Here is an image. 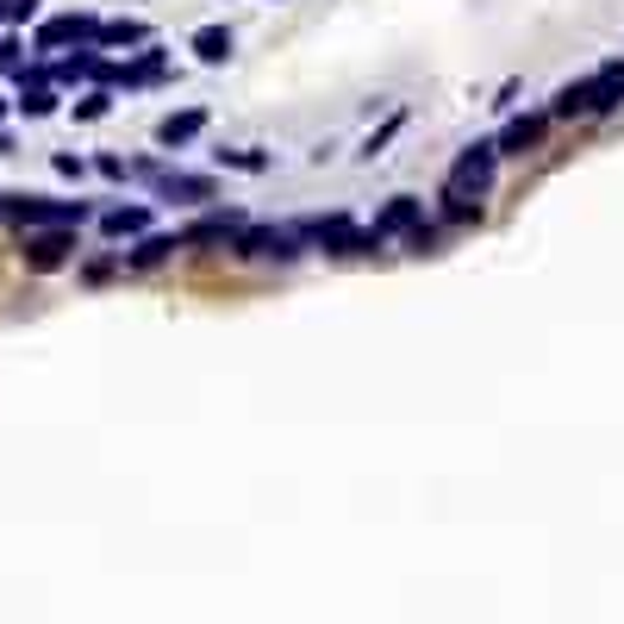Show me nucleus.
Returning <instances> with one entry per match:
<instances>
[{"label": "nucleus", "mask_w": 624, "mask_h": 624, "mask_svg": "<svg viewBox=\"0 0 624 624\" xmlns=\"http://www.w3.org/2000/svg\"><path fill=\"white\" fill-rule=\"evenodd\" d=\"M493 176H500V151H493V137H481V144H468V151L449 163L444 200L449 207H481V200L493 194Z\"/></svg>", "instance_id": "f257e3e1"}, {"label": "nucleus", "mask_w": 624, "mask_h": 624, "mask_svg": "<svg viewBox=\"0 0 624 624\" xmlns=\"http://www.w3.org/2000/svg\"><path fill=\"white\" fill-rule=\"evenodd\" d=\"M0 219H13V225H20V232H38V225H81V219H88V200L0 194Z\"/></svg>", "instance_id": "f03ea898"}, {"label": "nucleus", "mask_w": 624, "mask_h": 624, "mask_svg": "<svg viewBox=\"0 0 624 624\" xmlns=\"http://www.w3.org/2000/svg\"><path fill=\"white\" fill-rule=\"evenodd\" d=\"M20 256L32 275H57L63 263H76V225H38V232H25Z\"/></svg>", "instance_id": "7ed1b4c3"}, {"label": "nucleus", "mask_w": 624, "mask_h": 624, "mask_svg": "<svg viewBox=\"0 0 624 624\" xmlns=\"http://www.w3.org/2000/svg\"><path fill=\"white\" fill-rule=\"evenodd\" d=\"M312 244L325 256H375L381 250V237L369 225H356L350 213H332V219H312Z\"/></svg>", "instance_id": "20e7f679"}, {"label": "nucleus", "mask_w": 624, "mask_h": 624, "mask_svg": "<svg viewBox=\"0 0 624 624\" xmlns=\"http://www.w3.org/2000/svg\"><path fill=\"white\" fill-rule=\"evenodd\" d=\"M125 176L151 181L163 200H213V176H181V169H163V163H125Z\"/></svg>", "instance_id": "39448f33"}, {"label": "nucleus", "mask_w": 624, "mask_h": 624, "mask_svg": "<svg viewBox=\"0 0 624 624\" xmlns=\"http://www.w3.org/2000/svg\"><path fill=\"white\" fill-rule=\"evenodd\" d=\"M237 256H269V263H293L300 256V232H288V225H244V232L232 237Z\"/></svg>", "instance_id": "423d86ee"}, {"label": "nucleus", "mask_w": 624, "mask_h": 624, "mask_svg": "<svg viewBox=\"0 0 624 624\" xmlns=\"http://www.w3.org/2000/svg\"><path fill=\"white\" fill-rule=\"evenodd\" d=\"M544 137H549V113H519V119H506V132L493 137V151L525 156V151H544Z\"/></svg>", "instance_id": "0eeeda50"}, {"label": "nucleus", "mask_w": 624, "mask_h": 624, "mask_svg": "<svg viewBox=\"0 0 624 624\" xmlns=\"http://www.w3.org/2000/svg\"><path fill=\"white\" fill-rule=\"evenodd\" d=\"M100 20L94 13H57V20L38 25V51H63V44H94Z\"/></svg>", "instance_id": "6e6552de"}, {"label": "nucleus", "mask_w": 624, "mask_h": 624, "mask_svg": "<svg viewBox=\"0 0 624 624\" xmlns=\"http://www.w3.org/2000/svg\"><path fill=\"white\" fill-rule=\"evenodd\" d=\"M587 107H593V113H619L624 107V57L600 63V69L587 76Z\"/></svg>", "instance_id": "1a4fd4ad"}, {"label": "nucleus", "mask_w": 624, "mask_h": 624, "mask_svg": "<svg viewBox=\"0 0 624 624\" xmlns=\"http://www.w3.org/2000/svg\"><path fill=\"white\" fill-rule=\"evenodd\" d=\"M412 225H425V200H419V194H393L388 207L375 213L369 232H375V237H406Z\"/></svg>", "instance_id": "9d476101"}, {"label": "nucleus", "mask_w": 624, "mask_h": 624, "mask_svg": "<svg viewBox=\"0 0 624 624\" xmlns=\"http://www.w3.org/2000/svg\"><path fill=\"white\" fill-rule=\"evenodd\" d=\"M200 132H207V107H181V113L156 119V144H163V151H181V144H194Z\"/></svg>", "instance_id": "9b49d317"}, {"label": "nucleus", "mask_w": 624, "mask_h": 624, "mask_svg": "<svg viewBox=\"0 0 624 624\" xmlns=\"http://www.w3.org/2000/svg\"><path fill=\"white\" fill-rule=\"evenodd\" d=\"M244 232V213L237 207H225V213H207V219H194L188 232H176L181 244H232V237Z\"/></svg>", "instance_id": "f8f14e48"}, {"label": "nucleus", "mask_w": 624, "mask_h": 624, "mask_svg": "<svg viewBox=\"0 0 624 624\" xmlns=\"http://www.w3.org/2000/svg\"><path fill=\"white\" fill-rule=\"evenodd\" d=\"M176 250H181V237H169V232H144V237H137V250H125V263H132V269H163V263H169Z\"/></svg>", "instance_id": "ddd939ff"}, {"label": "nucleus", "mask_w": 624, "mask_h": 624, "mask_svg": "<svg viewBox=\"0 0 624 624\" xmlns=\"http://www.w3.org/2000/svg\"><path fill=\"white\" fill-rule=\"evenodd\" d=\"M100 232L107 237H144L151 232V207H107V213H100Z\"/></svg>", "instance_id": "4468645a"}, {"label": "nucleus", "mask_w": 624, "mask_h": 624, "mask_svg": "<svg viewBox=\"0 0 624 624\" xmlns=\"http://www.w3.org/2000/svg\"><path fill=\"white\" fill-rule=\"evenodd\" d=\"M94 44L100 51H125V44H151V25L144 20H107L94 32Z\"/></svg>", "instance_id": "2eb2a0df"}, {"label": "nucleus", "mask_w": 624, "mask_h": 624, "mask_svg": "<svg viewBox=\"0 0 624 624\" xmlns=\"http://www.w3.org/2000/svg\"><path fill=\"white\" fill-rule=\"evenodd\" d=\"M232 25H200V32H194V57L200 63H225V57H232Z\"/></svg>", "instance_id": "dca6fc26"}, {"label": "nucleus", "mask_w": 624, "mask_h": 624, "mask_svg": "<svg viewBox=\"0 0 624 624\" xmlns=\"http://www.w3.org/2000/svg\"><path fill=\"white\" fill-rule=\"evenodd\" d=\"M593 107H587V76L581 81H562L556 88V100H549V119H587Z\"/></svg>", "instance_id": "f3484780"}, {"label": "nucleus", "mask_w": 624, "mask_h": 624, "mask_svg": "<svg viewBox=\"0 0 624 624\" xmlns=\"http://www.w3.org/2000/svg\"><path fill=\"white\" fill-rule=\"evenodd\" d=\"M13 107H20L25 119H51L57 113V94H51L44 81H20V100H13Z\"/></svg>", "instance_id": "a211bd4d"}, {"label": "nucleus", "mask_w": 624, "mask_h": 624, "mask_svg": "<svg viewBox=\"0 0 624 624\" xmlns=\"http://www.w3.org/2000/svg\"><path fill=\"white\" fill-rule=\"evenodd\" d=\"M107 113H113V88H88V94L76 100V119H88V125L107 119Z\"/></svg>", "instance_id": "6ab92c4d"}, {"label": "nucleus", "mask_w": 624, "mask_h": 624, "mask_svg": "<svg viewBox=\"0 0 624 624\" xmlns=\"http://www.w3.org/2000/svg\"><path fill=\"white\" fill-rule=\"evenodd\" d=\"M219 169H244V176H263V169H269V156H263V151H219Z\"/></svg>", "instance_id": "aec40b11"}, {"label": "nucleus", "mask_w": 624, "mask_h": 624, "mask_svg": "<svg viewBox=\"0 0 624 624\" xmlns=\"http://www.w3.org/2000/svg\"><path fill=\"white\" fill-rule=\"evenodd\" d=\"M119 269H125V256H94V263H81V281H88V288H100V281H113Z\"/></svg>", "instance_id": "412c9836"}, {"label": "nucleus", "mask_w": 624, "mask_h": 624, "mask_svg": "<svg viewBox=\"0 0 624 624\" xmlns=\"http://www.w3.org/2000/svg\"><path fill=\"white\" fill-rule=\"evenodd\" d=\"M400 125H406V119L393 113V119H388V125H381V132H375V137H369V144H363V151H356V156H363V163H375V156H381V144H388V137H393V132H400Z\"/></svg>", "instance_id": "4be33fe9"}, {"label": "nucleus", "mask_w": 624, "mask_h": 624, "mask_svg": "<svg viewBox=\"0 0 624 624\" xmlns=\"http://www.w3.org/2000/svg\"><path fill=\"white\" fill-rule=\"evenodd\" d=\"M51 169H57V176H69V181H81V169H88V163H81V156H69V151H57V156H51Z\"/></svg>", "instance_id": "5701e85b"}, {"label": "nucleus", "mask_w": 624, "mask_h": 624, "mask_svg": "<svg viewBox=\"0 0 624 624\" xmlns=\"http://www.w3.org/2000/svg\"><path fill=\"white\" fill-rule=\"evenodd\" d=\"M0 13H7L13 25H25L32 13H38V0H0Z\"/></svg>", "instance_id": "b1692460"}, {"label": "nucleus", "mask_w": 624, "mask_h": 624, "mask_svg": "<svg viewBox=\"0 0 624 624\" xmlns=\"http://www.w3.org/2000/svg\"><path fill=\"white\" fill-rule=\"evenodd\" d=\"M0 76H20V44L0 38Z\"/></svg>", "instance_id": "393cba45"}, {"label": "nucleus", "mask_w": 624, "mask_h": 624, "mask_svg": "<svg viewBox=\"0 0 624 624\" xmlns=\"http://www.w3.org/2000/svg\"><path fill=\"white\" fill-rule=\"evenodd\" d=\"M94 169H100V176H107V181H125V163H119V156H113V151H107V156H100V163H94Z\"/></svg>", "instance_id": "a878e982"}, {"label": "nucleus", "mask_w": 624, "mask_h": 624, "mask_svg": "<svg viewBox=\"0 0 624 624\" xmlns=\"http://www.w3.org/2000/svg\"><path fill=\"white\" fill-rule=\"evenodd\" d=\"M0 156H13V137H7V132H0Z\"/></svg>", "instance_id": "bb28decb"}, {"label": "nucleus", "mask_w": 624, "mask_h": 624, "mask_svg": "<svg viewBox=\"0 0 624 624\" xmlns=\"http://www.w3.org/2000/svg\"><path fill=\"white\" fill-rule=\"evenodd\" d=\"M7 113H13V100H0V119H7Z\"/></svg>", "instance_id": "cd10ccee"}, {"label": "nucleus", "mask_w": 624, "mask_h": 624, "mask_svg": "<svg viewBox=\"0 0 624 624\" xmlns=\"http://www.w3.org/2000/svg\"><path fill=\"white\" fill-rule=\"evenodd\" d=\"M0 25H7V13H0Z\"/></svg>", "instance_id": "c85d7f7f"}]
</instances>
